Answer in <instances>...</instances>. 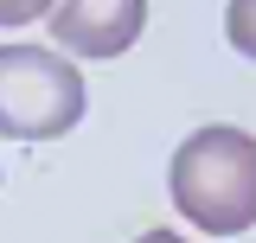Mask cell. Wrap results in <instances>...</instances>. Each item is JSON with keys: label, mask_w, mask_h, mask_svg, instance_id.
Masks as SVG:
<instances>
[{"label": "cell", "mask_w": 256, "mask_h": 243, "mask_svg": "<svg viewBox=\"0 0 256 243\" xmlns=\"http://www.w3.org/2000/svg\"><path fill=\"white\" fill-rule=\"evenodd\" d=\"M84 122L77 64L45 45H0V128L13 141H58Z\"/></svg>", "instance_id": "7a4b0ae2"}, {"label": "cell", "mask_w": 256, "mask_h": 243, "mask_svg": "<svg viewBox=\"0 0 256 243\" xmlns=\"http://www.w3.org/2000/svg\"><path fill=\"white\" fill-rule=\"evenodd\" d=\"M166 192L205 237H244L256 224V134L230 122L192 128L173 148Z\"/></svg>", "instance_id": "6da1fadb"}, {"label": "cell", "mask_w": 256, "mask_h": 243, "mask_svg": "<svg viewBox=\"0 0 256 243\" xmlns=\"http://www.w3.org/2000/svg\"><path fill=\"white\" fill-rule=\"evenodd\" d=\"M58 0H0V26H26V20H38V13H52Z\"/></svg>", "instance_id": "5b68a950"}, {"label": "cell", "mask_w": 256, "mask_h": 243, "mask_svg": "<svg viewBox=\"0 0 256 243\" xmlns=\"http://www.w3.org/2000/svg\"><path fill=\"white\" fill-rule=\"evenodd\" d=\"M224 38H230L244 58H256V0H230V6H224Z\"/></svg>", "instance_id": "277c9868"}, {"label": "cell", "mask_w": 256, "mask_h": 243, "mask_svg": "<svg viewBox=\"0 0 256 243\" xmlns=\"http://www.w3.org/2000/svg\"><path fill=\"white\" fill-rule=\"evenodd\" d=\"M134 243H186V237H180V230H141Z\"/></svg>", "instance_id": "8992f818"}, {"label": "cell", "mask_w": 256, "mask_h": 243, "mask_svg": "<svg viewBox=\"0 0 256 243\" xmlns=\"http://www.w3.org/2000/svg\"><path fill=\"white\" fill-rule=\"evenodd\" d=\"M148 26V0H58L52 6V38L64 52L90 58H122Z\"/></svg>", "instance_id": "3957f363"}]
</instances>
